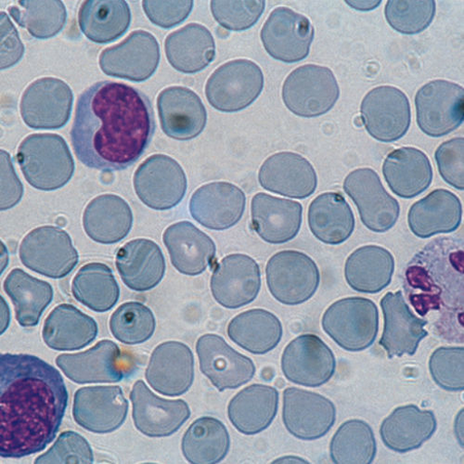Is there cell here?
<instances>
[{"instance_id": "6da1fadb", "label": "cell", "mask_w": 464, "mask_h": 464, "mask_svg": "<svg viewBox=\"0 0 464 464\" xmlns=\"http://www.w3.org/2000/svg\"><path fill=\"white\" fill-rule=\"evenodd\" d=\"M156 130L148 97L123 83L98 82L77 101L71 140L84 166L120 171L136 163Z\"/></svg>"}, {"instance_id": "7a4b0ae2", "label": "cell", "mask_w": 464, "mask_h": 464, "mask_svg": "<svg viewBox=\"0 0 464 464\" xmlns=\"http://www.w3.org/2000/svg\"><path fill=\"white\" fill-rule=\"evenodd\" d=\"M69 394L60 372L35 356L0 357V456L44 451L60 430Z\"/></svg>"}, {"instance_id": "3957f363", "label": "cell", "mask_w": 464, "mask_h": 464, "mask_svg": "<svg viewBox=\"0 0 464 464\" xmlns=\"http://www.w3.org/2000/svg\"><path fill=\"white\" fill-rule=\"evenodd\" d=\"M17 161L26 181L36 189H59L74 173L69 147L57 134H33L25 138L19 146Z\"/></svg>"}, {"instance_id": "277c9868", "label": "cell", "mask_w": 464, "mask_h": 464, "mask_svg": "<svg viewBox=\"0 0 464 464\" xmlns=\"http://www.w3.org/2000/svg\"><path fill=\"white\" fill-rule=\"evenodd\" d=\"M324 332L343 350L360 353L375 341L379 329L376 304L363 297H348L329 306L323 317Z\"/></svg>"}, {"instance_id": "5b68a950", "label": "cell", "mask_w": 464, "mask_h": 464, "mask_svg": "<svg viewBox=\"0 0 464 464\" xmlns=\"http://www.w3.org/2000/svg\"><path fill=\"white\" fill-rule=\"evenodd\" d=\"M340 89L333 71L305 64L293 71L285 82L283 100L295 115L304 119L327 113L337 102Z\"/></svg>"}, {"instance_id": "8992f818", "label": "cell", "mask_w": 464, "mask_h": 464, "mask_svg": "<svg viewBox=\"0 0 464 464\" xmlns=\"http://www.w3.org/2000/svg\"><path fill=\"white\" fill-rule=\"evenodd\" d=\"M22 263L32 272L51 279H63L79 264V252L59 227L44 226L29 232L20 246Z\"/></svg>"}, {"instance_id": "52a82bcc", "label": "cell", "mask_w": 464, "mask_h": 464, "mask_svg": "<svg viewBox=\"0 0 464 464\" xmlns=\"http://www.w3.org/2000/svg\"><path fill=\"white\" fill-rule=\"evenodd\" d=\"M264 89V74L252 61L240 59L218 67L209 77L206 95L222 112H237L250 106Z\"/></svg>"}, {"instance_id": "ba28073f", "label": "cell", "mask_w": 464, "mask_h": 464, "mask_svg": "<svg viewBox=\"0 0 464 464\" xmlns=\"http://www.w3.org/2000/svg\"><path fill=\"white\" fill-rule=\"evenodd\" d=\"M266 276L270 294L287 305L311 299L321 283L320 270L314 259L293 250L279 252L270 258Z\"/></svg>"}, {"instance_id": "9c48e42d", "label": "cell", "mask_w": 464, "mask_h": 464, "mask_svg": "<svg viewBox=\"0 0 464 464\" xmlns=\"http://www.w3.org/2000/svg\"><path fill=\"white\" fill-rule=\"evenodd\" d=\"M415 106L420 130L432 138L444 137L463 123L464 90L450 82L433 81L418 91Z\"/></svg>"}, {"instance_id": "30bf717a", "label": "cell", "mask_w": 464, "mask_h": 464, "mask_svg": "<svg viewBox=\"0 0 464 464\" xmlns=\"http://www.w3.org/2000/svg\"><path fill=\"white\" fill-rule=\"evenodd\" d=\"M187 177L181 166L165 154L146 160L134 175V188L140 200L153 210L177 207L187 191Z\"/></svg>"}, {"instance_id": "8fae6325", "label": "cell", "mask_w": 464, "mask_h": 464, "mask_svg": "<svg viewBox=\"0 0 464 464\" xmlns=\"http://www.w3.org/2000/svg\"><path fill=\"white\" fill-rule=\"evenodd\" d=\"M57 366L75 383L119 382L133 372V363L118 344L100 341L86 353L62 354Z\"/></svg>"}, {"instance_id": "7c38bea8", "label": "cell", "mask_w": 464, "mask_h": 464, "mask_svg": "<svg viewBox=\"0 0 464 464\" xmlns=\"http://www.w3.org/2000/svg\"><path fill=\"white\" fill-rule=\"evenodd\" d=\"M160 58L157 38L138 30L121 44L105 49L100 56V67L106 75L140 83L157 72Z\"/></svg>"}, {"instance_id": "4fadbf2b", "label": "cell", "mask_w": 464, "mask_h": 464, "mask_svg": "<svg viewBox=\"0 0 464 464\" xmlns=\"http://www.w3.org/2000/svg\"><path fill=\"white\" fill-rule=\"evenodd\" d=\"M343 189L357 206L362 223L370 230L383 234L396 225L400 204L386 191L373 169H359L348 174Z\"/></svg>"}, {"instance_id": "5bb4252c", "label": "cell", "mask_w": 464, "mask_h": 464, "mask_svg": "<svg viewBox=\"0 0 464 464\" xmlns=\"http://www.w3.org/2000/svg\"><path fill=\"white\" fill-rule=\"evenodd\" d=\"M260 36L270 56L285 63H295L304 60L311 52L314 27L305 16L279 7L270 14Z\"/></svg>"}, {"instance_id": "9a60e30c", "label": "cell", "mask_w": 464, "mask_h": 464, "mask_svg": "<svg viewBox=\"0 0 464 464\" xmlns=\"http://www.w3.org/2000/svg\"><path fill=\"white\" fill-rule=\"evenodd\" d=\"M361 111L366 130L381 142L397 141L409 131L411 104L398 88L381 86L372 90L364 97Z\"/></svg>"}, {"instance_id": "2e32d148", "label": "cell", "mask_w": 464, "mask_h": 464, "mask_svg": "<svg viewBox=\"0 0 464 464\" xmlns=\"http://www.w3.org/2000/svg\"><path fill=\"white\" fill-rule=\"evenodd\" d=\"M73 95L71 88L54 77L33 82L21 100L24 122L34 130H60L71 118Z\"/></svg>"}, {"instance_id": "e0dca14e", "label": "cell", "mask_w": 464, "mask_h": 464, "mask_svg": "<svg viewBox=\"0 0 464 464\" xmlns=\"http://www.w3.org/2000/svg\"><path fill=\"white\" fill-rule=\"evenodd\" d=\"M129 413V401L119 385L92 386L75 392L74 421L94 434H110L120 430Z\"/></svg>"}, {"instance_id": "ac0fdd59", "label": "cell", "mask_w": 464, "mask_h": 464, "mask_svg": "<svg viewBox=\"0 0 464 464\" xmlns=\"http://www.w3.org/2000/svg\"><path fill=\"white\" fill-rule=\"evenodd\" d=\"M335 369L331 348L314 334L296 337L286 346L282 358L286 379L305 388H320L331 380Z\"/></svg>"}, {"instance_id": "d6986e66", "label": "cell", "mask_w": 464, "mask_h": 464, "mask_svg": "<svg viewBox=\"0 0 464 464\" xmlns=\"http://www.w3.org/2000/svg\"><path fill=\"white\" fill-rule=\"evenodd\" d=\"M197 353L201 372L220 392L239 389L255 376L253 361L237 352L219 335L208 334L201 336L197 343Z\"/></svg>"}, {"instance_id": "ffe728a7", "label": "cell", "mask_w": 464, "mask_h": 464, "mask_svg": "<svg viewBox=\"0 0 464 464\" xmlns=\"http://www.w3.org/2000/svg\"><path fill=\"white\" fill-rule=\"evenodd\" d=\"M284 423L295 438L313 441L324 438L336 420L334 404L312 392L288 388L284 392Z\"/></svg>"}, {"instance_id": "44dd1931", "label": "cell", "mask_w": 464, "mask_h": 464, "mask_svg": "<svg viewBox=\"0 0 464 464\" xmlns=\"http://www.w3.org/2000/svg\"><path fill=\"white\" fill-rule=\"evenodd\" d=\"M211 292L222 306L237 309L252 303L261 288L258 264L244 254L224 257L214 270Z\"/></svg>"}, {"instance_id": "7402d4cb", "label": "cell", "mask_w": 464, "mask_h": 464, "mask_svg": "<svg viewBox=\"0 0 464 464\" xmlns=\"http://www.w3.org/2000/svg\"><path fill=\"white\" fill-rule=\"evenodd\" d=\"M130 400L135 427L150 438L172 436L190 417V410L184 401L161 399L141 380L134 384Z\"/></svg>"}, {"instance_id": "603a6c76", "label": "cell", "mask_w": 464, "mask_h": 464, "mask_svg": "<svg viewBox=\"0 0 464 464\" xmlns=\"http://www.w3.org/2000/svg\"><path fill=\"white\" fill-rule=\"evenodd\" d=\"M145 376L151 388L160 394L182 396L195 381V356L183 343H162L153 351Z\"/></svg>"}, {"instance_id": "cb8c5ba5", "label": "cell", "mask_w": 464, "mask_h": 464, "mask_svg": "<svg viewBox=\"0 0 464 464\" xmlns=\"http://www.w3.org/2000/svg\"><path fill=\"white\" fill-rule=\"evenodd\" d=\"M246 206V198L239 187L218 181L206 184L193 193L189 212L204 227L225 230L242 219Z\"/></svg>"}, {"instance_id": "d4e9b609", "label": "cell", "mask_w": 464, "mask_h": 464, "mask_svg": "<svg viewBox=\"0 0 464 464\" xmlns=\"http://www.w3.org/2000/svg\"><path fill=\"white\" fill-rule=\"evenodd\" d=\"M381 306L384 326L380 345L390 359L414 355L420 342L429 336V332L424 329L428 322L412 314L401 291L386 294Z\"/></svg>"}, {"instance_id": "484cf974", "label": "cell", "mask_w": 464, "mask_h": 464, "mask_svg": "<svg viewBox=\"0 0 464 464\" xmlns=\"http://www.w3.org/2000/svg\"><path fill=\"white\" fill-rule=\"evenodd\" d=\"M258 180L265 189L295 199L312 197L318 185L314 166L291 151L268 158L260 168Z\"/></svg>"}, {"instance_id": "4316f807", "label": "cell", "mask_w": 464, "mask_h": 464, "mask_svg": "<svg viewBox=\"0 0 464 464\" xmlns=\"http://www.w3.org/2000/svg\"><path fill=\"white\" fill-rule=\"evenodd\" d=\"M160 119L164 133L177 140L198 137L208 122V111L201 98L185 87H170L158 99Z\"/></svg>"}, {"instance_id": "83f0119b", "label": "cell", "mask_w": 464, "mask_h": 464, "mask_svg": "<svg viewBox=\"0 0 464 464\" xmlns=\"http://www.w3.org/2000/svg\"><path fill=\"white\" fill-rule=\"evenodd\" d=\"M163 240L172 265L184 276L202 275L216 259L215 243L191 222L171 225L166 229Z\"/></svg>"}, {"instance_id": "f1b7e54d", "label": "cell", "mask_w": 464, "mask_h": 464, "mask_svg": "<svg viewBox=\"0 0 464 464\" xmlns=\"http://www.w3.org/2000/svg\"><path fill=\"white\" fill-rule=\"evenodd\" d=\"M123 283L135 292L156 288L166 275V259L160 246L148 239H137L121 247L115 258Z\"/></svg>"}, {"instance_id": "f546056e", "label": "cell", "mask_w": 464, "mask_h": 464, "mask_svg": "<svg viewBox=\"0 0 464 464\" xmlns=\"http://www.w3.org/2000/svg\"><path fill=\"white\" fill-rule=\"evenodd\" d=\"M303 207L297 202L257 193L252 199L253 227L268 244L282 245L295 239L302 225Z\"/></svg>"}, {"instance_id": "4dcf8cb0", "label": "cell", "mask_w": 464, "mask_h": 464, "mask_svg": "<svg viewBox=\"0 0 464 464\" xmlns=\"http://www.w3.org/2000/svg\"><path fill=\"white\" fill-rule=\"evenodd\" d=\"M382 174L396 196L411 199L427 190L433 181V169L427 154L413 147L393 150L385 159Z\"/></svg>"}, {"instance_id": "1f68e13d", "label": "cell", "mask_w": 464, "mask_h": 464, "mask_svg": "<svg viewBox=\"0 0 464 464\" xmlns=\"http://www.w3.org/2000/svg\"><path fill=\"white\" fill-rule=\"evenodd\" d=\"M437 427L433 411L408 405L397 408L384 419L380 434L386 447L399 453H407L430 440Z\"/></svg>"}, {"instance_id": "d6a6232c", "label": "cell", "mask_w": 464, "mask_h": 464, "mask_svg": "<svg viewBox=\"0 0 464 464\" xmlns=\"http://www.w3.org/2000/svg\"><path fill=\"white\" fill-rule=\"evenodd\" d=\"M462 208L451 191L440 188L411 208L408 223L412 234L428 239L440 234H450L460 225Z\"/></svg>"}, {"instance_id": "836d02e7", "label": "cell", "mask_w": 464, "mask_h": 464, "mask_svg": "<svg viewBox=\"0 0 464 464\" xmlns=\"http://www.w3.org/2000/svg\"><path fill=\"white\" fill-rule=\"evenodd\" d=\"M279 407V392L273 386L252 384L232 399L227 407L230 422L242 434L263 432L275 420Z\"/></svg>"}, {"instance_id": "e575fe53", "label": "cell", "mask_w": 464, "mask_h": 464, "mask_svg": "<svg viewBox=\"0 0 464 464\" xmlns=\"http://www.w3.org/2000/svg\"><path fill=\"white\" fill-rule=\"evenodd\" d=\"M99 333L95 320L72 304L56 306L46 319L43 336L56 352H74L92 343Z\"/></svg>"}, {"instance_id": "d590c367", "label": "cell", "mask_w": 464, "mask_h": 464, "mask_svg": "<svg viewBox=\"0 0 464 464\" xmlns=\"http://www.w3.org/2000/svg\"><path fill=\"white\" fill-rule=\"evenodd\" d=\"M165 50L170 65L183 73L199 72L216 57L214 37L199 24H189L169 34Z\"/></svg>"}, {"instance_id": "8d00e7d4", "label": "cell", "mask_w": 464, "mask_h": 464, "mask_svg": "<svg viewBox=\"0 0 464 464\" xmlns=\"http://www.w3.org/2000/svg\"><path fill=\"white\" fill-rule=\"evenodd\" d=\"M133 225V213L121 198L104 195L86 208L83 226L88 237L96 243L113 245L124 240Z\"/></svg>"}, {"instance_id": "74e56055", "label": "cell", "mask_w": 464, "mask_h": 464, "mask_svg": "<svg viewBox=\"0 0 464 464\" xmlns=\"http://www.w3.org/2000/svg\"><path fill=\"white\" fill-rule=\"evenodd\" d=\"M308 225L321 242L337 246L350 238L355 228L352 208L340 192H325L308 208Z\"/></svg>"}, {"instance_id": "f35d334b", "label": "cell", "mask_w": 464, "mask_h": 464, "mask_svg": "<svg viewBox=\"0 0 464 464\" xmlns=\"http://www.w3.org/2000/svg\"><path fill=\"white\" fill-rule=\"evenodd\" d=\"M395 272V258L381 246H367L348 256L344 277L360 293L377 294L388 287Z\"/></svg>"}, {"instance_id": "ab89813d", "label": "cell", "mask_w": 464, "mask_h": 464, "mask_svg": "<svg viewBox=\"0 0 464 464\" xmlns=\"http://www.w3.org/2000/svg\"><path fill=\"white\" fill-rule=\"evenodd\" d=\"M284 334L280 320L265 309H251L232 319L227 326L229 339L256 355L273 352Z\"/></svg>"}, {"instance_id": "60d3db41", "label": "cell", "mask_w": 464, "mask_h": 464, "mask_svg": "<svg viewBox=\"0 0 464 464\" xmlns=\"http://www.w3.org/2000/svg\"><path fill=\"white\" fill-rule=\"evenodd\" d=\"M130 23V8L121 0H88L79 14L82 33L98 44L119 40L128 31Z\"/></svg>"}, {"instance_id": "b9f144b4", "label": "cell", "mask_w": 464, "mask_h": 464, "mask_svg": "<svg viewBox=\"0 0 464 464\" xmlns=\"http://www.w3.org/2000/svg\"><path fill=\"white\" fill-rule=\"evenodd\" d=\"M5 291L15 306L16 319L22 327H34L53 299V286L14 268L5 281Z\"/></svg>"}, {"instance_id": "7bdbcfd3", "label": "cell", "mask_w": 464, "mask_h": 464, "mask_svg": "<svg viewBox=\"0 0 464 464\" xmlns=\"http://www.w3.org/2000/svg\"><path fill=\"white\" fill-rule=\"evenodd\" d=\"M230 447L229 434L222 421L202 417L193 421L181 442L185 459L192 464H216L222 461Z\"/></svg>"}, {"instance_id": "ee69618b", "label": "cell", "mask_w": 464, "mask_h": 464, "mask_svg": "<svg viewBox=\"0 0 464 464\" xmlns=\"http://www.w3.org/2000/svg\"><path fill=\"white\" fill-rule=\"evenodd\" d=\"M73 297L95 313H107L118 304L121 288L111 269L102 263L83 266L72 282Z\"/></svg>"}, {"instance_id": "f6af8a7d", "label": "cell", "mask_w": 464, "mask_h": 464, "mask_svg": "<svg viewBox=\"0 0 464 464\" xmlns=\"http://www.w3.org/2000/svg\"><path fill=\"white\" fill-rule=\"evenodd\" d=\"M377 446L370 425L362 420L343 422L330 444V455L336 464H370Z\"/></svg>"}, {"instance_id": "bcb514c9", "label": "cell", "mask_w": 464, "mask_h": 464, "mask_svg": "<svg viewBox=\"0 0 464 464\" xmlns=\"http://www.w3.org/2000/svg\"><path fill=\"white\" fill-rule=\"evenodd\" d=\"M11 16L37 40H49L64 27L67 12L60 0L28 2L21 0L9 9Z\"/></svg>"}, {"instance_id": "7dc6e473", "label": "cell", "mask_w": 464, "mask_h": 464, "mask_svg": "<svg viewBox=\"0 0 464 464\" xmlns=\"http://www.w3.org/2000/svg\"><path fill=\"white\" fill-rule=\"evenodd\" d=\"M156 327L157 322L152 312L140 302L121 304L110 319V330L114 338L130 345L150 340Z\"/></svg>"}, {"instance_id": "c3c4849f", "label": "cell", "mask_w": 464, "mask_h": 464, "mask_svg": "<svg viewBox=\"0 0 464 464\" xmlns=\"http://www.w3.org/2000/svg\"><path fill=\"white\" fill-rule=\"evenodd\" d=\"M384 15L389 24L403 34H416L423 32L432 24L436 15V3L404 2L391 0L385 5Z\"/></svg>"}, {"instance_id": "681fc988", "label": "cell", "mask_w": 464, "mask_h": 464, "mask_svg": "<svg viewBox=\"0 0 464 464\" xmlns=\"http://www.w3.org/2000/svg\"><path fill=\"white\" fill-rule=\"evenodd\" d=\"M463 347H440L430 362L431 375L436 383L447 392H462Z\"/></svg>"}, {"instance_id": "f907efd6", "label": "cell", "mask_w": 464, "mask_h": 464, "mask_svg": "<svg viewBox=\"0 0 464 464\" xmlns=\"http://www.w3.org/2000/svg\"><path fill=\"white\" fill-rule=\"evenodd\" d=\"M266 3L211 2L215 20L229 31L242 32L253 27L262 16Z\"/></svg>"}, {"instance_id": "816d5d0a", "label": "cell", "mask_w": 464, "mask_h": 464, "mask_svg": "<svg viewBox=\"0 0 464 464\" xmlns=\"http://www.w3.org/2000/svg\"><path fill=\"white\" fill-rule=\"evenodd\" d=\"M94 455L87 440L72 431L63 433L54 445L35 464L43 463H93Z\"/></svg>"}, {"instance_id": "f5cc1de1", "label": "cell", "mask_w": 464, "mask_h": 464, "mask_svg": "<svg viewBox=\"0 0 464 464\" xmlns=\"http://www.w3.org/2000/svg\"><path fill=\"white\" fill-rule=\"evenodd\" d=\"M461 137L442 143L435 158L442 179L451 187L463 190V143Z\"/></svg>"}, {"instance_id": "db71d44e", "label": "cell", "mask_w": 464, "mask_h": 464, "mask_svg": "<svg viewBox=\"0 0 464 464\" xmlns=\"http://www.w3.org/2000/svg\"><path fill=\"white\" fill-rule=\"evenodd\" d=\"M193 2H149L142 7L148 19L160 27L169 29L183 23L190 14Z\"/></svg>"}, {"instance_id": "11a10c76", "label": "cell", "mask_w": 464, "mask_h": 464, "mask_svg": "<svg viewBox=\"0 0 464 464\" xmlns=\"http://www.w3.org/2000/svg\"><path fill=\"white\" fill-rule=\"evenodd\" d=\"M23 195L24 187L15 173L10 154L2 150V210L14 208Z\"/></svg>"}, {"instance_id": "9f6ffc18", "label": "cell", "mask_w": 464, "mask_h": 464, "mask_svg": "<svg viewBox=\"0 0 464 464\" xmlns=\"http://www.w3.org/2000/svg\"><path fill=\"white\" fill-rule=\"evenodd\" d=\"M2 16V70L11 68L23 58L24 47L19 34L5 13Z\"/></svg>"}, {"instance_id": "6f0895ef", "label": "cell", "mask_w": 464, "mask_h": 464, "mask_svg": "<svg viewBox=\"0 0 464 464\" xmlns=\"http://www.w3.org/2000/svg\"><path fill=\"white\" fill-rule=\"evenodd\" d=\"M348 5L357 11L366 12L376 9L382 2H345Z\"/></svg>"}]
</instances>
